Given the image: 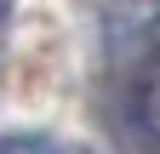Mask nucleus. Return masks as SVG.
<instances>
[{"mask_svg": "<svg viewBox=\"0 0 160 154\" xmlns=\"http://www.w3.org/2000/svg\"><path fill=\"white\" fill-rule=\"evenodd\" d=\"M126 126H132V137L143 148L160 154V57L137 74L132 91H126Z\"/></svg>", "mask_w": 160, "mask_h": 154, "instance_id": "nucleus-1", "label": "nucleus"}, {"mask_svg": "<svg viewBox=\"0 0 160 154\" xmlns=\"http://www.w3.org/2000/svg\"><path fill=\"white\" fill-rule=\"evenodd\" d=\"M0 17H6V0H0Z\"/></svg>", "mask_w": 160, "mask_h": 154, "instance_id": "nucleus-2", "label": "nucleus"}]
</instances>
